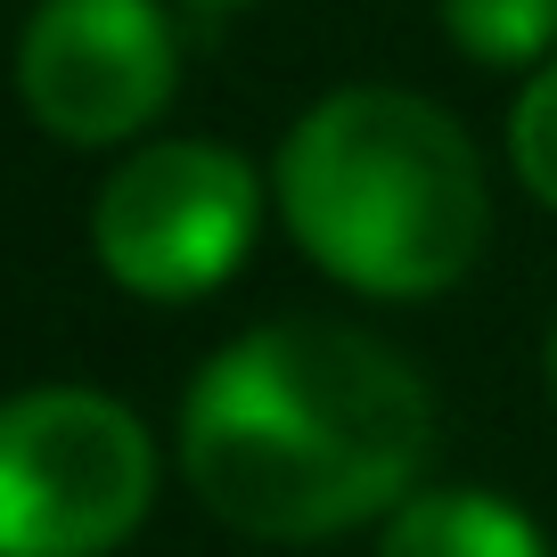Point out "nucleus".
Listing matches in <instances>:
<instances>
[{
    "label": "nucleus",
    "mask_w": 557,
    "mask_h": 557,
    "mask_svg": "<svg viewBox=\"0 0 557 557\" xmlns=\"http://www.w3.org/2000/svg\"><path fill=\"white\" fill-rule=\"evenodd\" d=\"M181 9H238V0H181Z\"/></svg>",
    "instance_id": "obj_10"
},
{
    "label": "nucleus",
    "mask_w": 557,
    "mask_h": 557,
    "mask_svg": "<svg viewBox=\"0 0 557 557\" xmlns=\"http://www.w3.org/2000/svg\"><path fill=\"white\" fill-rule=\"evenodd\" d=\"M181 83V41L157 0H41L17 41L25 115L66 148L148 132Z\"/></svg>",
    "instance_id": "obj_5"
},
{
    "label": "nucleus",
    "mask_w": 557,
    "mask_h": 557,
    "mask_svg": "<svg viewBox=\"0 0 557 557\" xmlns=\"http://www.w3.org/2000/svg\"><path fill=\"white\" fill-rule=\"evenodd\" d=\"M262 222V181L230 139H157L107 173L90 246L123 296L197 304L246 262Z\"/></svg>",
    "instance_id": "obj_4"
},
{
    "label": "nucleus",
    "mask_w": 557,
    "mask_h": 557,
    "mask_svg": "<svg viewBox=\"0 0 557 557\" xmlns=\"http://www.w3.org/2000/svg\"><path fill=\"white\" fill-rule=\"evenodd\" d=\"M508 157H517V181L557 213V66H541L517 90V107H508Z\"/></svg>",
    "instance_id": "obj_8"
},
{
    "label": "nucleus",
    "mask_w": 557,
    "mask_h": 557,
    "mask_svg": "<svg viewBox=\"0 0 557 557\" xmlns=\"http://www.w3.org/2000/svg\"><path fill=\"white\" fill-rule=\"evenodd\" d=\"M271 181L304 255L385 304L459 287L492 230V189L468 132L435 99L385 83H352L296 115Z\"/></svg>",
    "instance_id": "obj_2"
},
{
    "label": "nucleus",
    "mask_w": 557,
    "mask_h": 557,
    "mask_svg": "<svg viewBox=\"0 0 557 557\" xmlns=\"http://www.w3.org/2000/svg\"><path fill=\"white\" fill-rule=\"evenodd\" d=\"M435 451V394L401 352L336 320L246 329L181 401L197 500L255 541H329L410 500Z\"/></svg>",
    "instance_id": "obj_1"
},
{
    "label": "nucleus",
    "mask_w": 557,
    "mask_h": 557,
    "mask_svg": "<svg viewBox=\"0 0 557 557\" xmlns=\"http://www.w3.org/2000/svg\"><path fill=\"white\" fill-rule=\"evenodd\" d=\"M443 34L475 66H541L557 50V0H443Z\"/></svg>",
    "instance_id": "obj_7"
},
{
    "label": "nucleus",
    "mask_w": 557,
    "mask_h": 557,
    "mask_svg": "<svg viewBox=\"0 0 557 557\" xmlns=\"http://www.w3.org/2000/svg\"><path fill=\"white\" fill-rule=\"evenodd\" d=\"M157 500V443L115 394L25 385L0 401V557H115Z\"/></svg>",
    "instance_id": "obj_3"
},
{
    "label": "nucleus",
    "mask_w": 557,
    "mask_h": 557,
    "mask_svg": "<svg viewBox=\"0 0 557 557\" xmlns=\"http://www.w3.org/2000/svg\"><path fill=\"white\" fill-rule=\"evenodd\" d=\"M377 557H549V541L524 508L451 484V492H410L385 524Z\"/></svg>",
    "instance_id": "obj_6"
},
{
    "label": "nucleus",
    "mask_w": 557,
    "mask_h": 557,
    "mask_svg": "<svg viewBox=\"0 0 557 557\" xmlns=\"http://www.w3.org/2000/svg\"><path fill=\"white\" fill-rule=\"evenodd\" d=\"M549 394H557V320H549Z\"/></svg>",
    "instance_id": "obj_9"
}]
</instances>
